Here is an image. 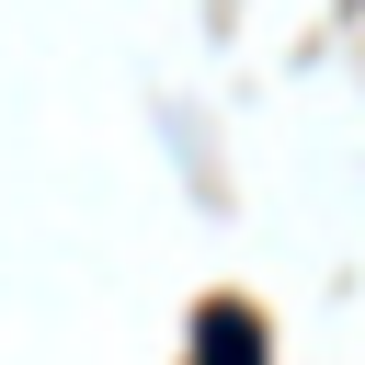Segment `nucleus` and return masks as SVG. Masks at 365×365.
<instances>
[{"instance_id": "1", "label": "nucleus", "mask_w": 365, "mask_h": 365, "mask_svg": "<svg viewBox=\"0 0 365 365\" xmlns=\"http://www.w3.org/2000/svg\"><path fill=\"white\" fill-rule=\"evenodd\" d=\"M194 365H262V319H251L240 297H217L205 331H194Z\"/></svg>"}]
</instances>
